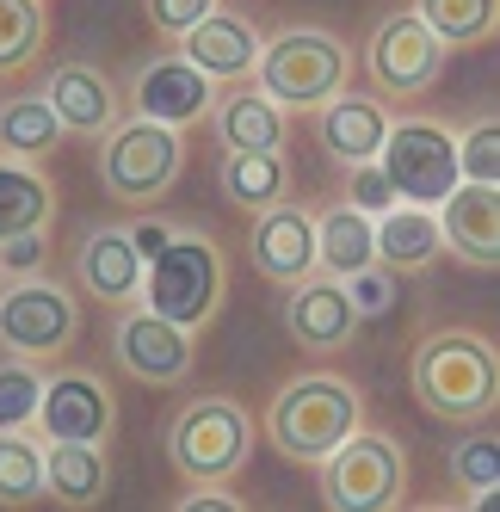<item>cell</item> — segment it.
Returning <instances> with one entry per match:
<instances>
[{
  "instance_id": "cell-25",
  "label": "cell",
  "mask_w": 500,
  "mask_h": 512,
  "mask_svg": "<svg viewBox=\"0 0 500 512\" xmlns=\"http://www.w3.org/2000/svg\"><path fill=\"white\" fill-rule=\"evenodd\" d=\"M371 223H377V216L352 210V204H334V210L315 223V272L346 278V272L377 266V235H371Z\"/></svg>"
},
{
  "instance_id": "cell-39",
  "label": "cell",
  "mask_w": 500,
  "mask_h": 512,
  "mask_svg": "<svg viewBox=\"0 0 500 512\" xmlns=\"http://www.w3.org/2000/svg\"><path fill=\"white\" fill-rule=\"evenodd\" d=\"M124 235H130V247L142 253V266H149V260H155V253H161V247L173 241V235H167L161 223H136V229H124Z\"/></svg>"
},
{
  "instance_id": "cell-14",
  "label": "cell",
  "mask_w": 500,
  "mask_h": 512,
  "mask_svg": "<svg viewBox=\"0 0 500 512\" xmlns=\"http://www.w3.org/2000/svg\"><path fill=\"white\" fill-rule=\"evenodd\" d=\"M254 272L260 278H272V284H284L291 290L297 278H309L315 272V216L303 210V204H272V210H260V223H254Z\"/></svg>"
},
{
  "instance_id": "cell-30",
  "label": "cell",
  "mask_w": 500,
  "mask_h": 512,
  "mask_svg": "<svg viewBox=\"0 0 500 512\" xmlns=\"http://www.w3.org/2000/svg\"><path fill=\"white\" fill-rule=\"evenodd\" d=\"M44 500V451L19 438V426L0 432V506H31Z\"/></svg>"
},
{
  "instance_id": "cell-2",
  "label": "cell",
  "mask_w": 500,
  "mask_h": 512,
  "mask_svg": "<svg viewBox=\"0 0 500 512\" xmlns=\"http://www.w3.org/2000/svg\"><path fill=\"white\" fill-rule=\"evenodd\" d=\"M359 414H365V401H359V389H352L346 377L303 371V377H291L272 395L266 432H272V445L291 463H321L346 432H359Z\"/></svg>"
},
{
  "instance_id": "cell-20",
  "label": "cell",
  "mask_w": 500,
  "mask_h": 512,
  "mask_svg": "<svg viewBox=\"0 0 500 512\" xmlns=\"http://www.w3.org/2000/svg\"><path fill=\"white\" fill-rule=\"evenodd\" d=\"M75 272H81V284H87V297H99V303H136L142 297V253L130 247V235L124 229H93L87 241H81V253H75Z\"/></svg>"
},
{
  "instance_id": "cell-18",
  "label": "cell",
  "mask_w": 500,
  "mask_h": 512,
  "mask_svg": "<svg viewBox=\"0 0 500 512\" xmlns=\"http://www.w3.org/2000/svg\"><path fill=\"white\" fill-rule=\"evenodd\" d=\"M44 99H50V112L62 118V130H75V136H112L118 130V93L87 62H62L50 75Z\"/></svg>"
},
{
  "instance_id": "cell-17",
  "label": "cell",
  "mask_w": 500,
  "mask_h": 512,
  "mask_svg": "<svg viewBox=\"0 0 500 512\" xmlns=\"http://www.w3.org/2000/svg\"><path fill=\"white\" fill-rule=\"evenodd\" d=\"M180 56L198 68V75H210V81H247L254 62H260V31L217 7L210 19H198L180 38Z\"/></svg>"
},
{
  "instance_id": "cell-15",
  "label": "cell",
  "mask_w": 500,
  "mask_h": 512,
  "mask_svg": "<svg viewBox=\"0 0 500 512\" xmlns=\"http://www.w3.org/2000/svg\"><path fill=\"white\" fill-rule=\"evenodd\" d=\"M210 105H217V87H210V75H198V68L173 50L161 62H149L136 75V118H155V124H192L204 118Z\"/></svg>"
},
{
  "instance_id": "cell-11",
  "label": "cell",
  "mask_w": 500,
  "mask_h": 512,
  "mask_svg": "<svg viewBox=\"0 0 500 512\" xmlns=\"http://www.w3.org/2000/svg\"><path fill=\"white\" fill-rule=\"evenodd\" d=\"M112 352L118 364L136 377V383H149V389H173V383H186L192 377V327L180 321H167L155 309H130L118 321V334H112Z\"/></svg>"
},
{
  "instance_id": "cell-31",
  "label": "cell",
  "mask_w": 500,
  "mask_h": 512,
  "mask_svg": "<svg viewBox=\"0 0 500 512\" xmlns=\"http://www.w3.org/2000/svg\"><path fill=\"white\" fill-rule=\"evenodd\" d=\"M451 482L470 494L476 506H494L500 500V438L494 432H470L451 451Z\"/></svg>"
},
{
  "instance_id": "cell-7",
  "label": "cell",
  "mask_w": 500,
  "mask_h": 512,
  "mask_svg": "<svg viewBox=\"0 0 500 512\" xmlns=\"http://www.w3.org/2000/svg\"><path fill=\"white\" fill-rule=\"evenodd\" d=\"M180 161H186L180 130L155 124V118H130L105 136V149H99V186L118 204H155L173 179H180Z\"/></svg>"
},
{
  "instance_id": "cell-3",
  "label": "cell",
  "mask_w": 500,
  "mask_h": 512,
  "mask_svg": "<svg viewBox=\"0 0 500 512\" xmlns=\"http://www.w3.org/2000/svg\"><path fill=\"white\" fill-rule=\"evenodd\" d=\"M167 457L192 488H229L254 457V420L235 395H198L173 414Z\"/></svg>"
},
{
  "instance_id": "cell-34",
  "label": "cell",
  "mask_w": 500,
  "mask_h": 512,
  "mask_svg": "<svg viewBox=\"0 0 500 512\" xmlns=\"http://www.w3.org/2000/svg\"><path fill=\"white\" fill-rule=\"evenodd\" d=\"M346 204H352V210H365V216L396 210V192H389V179H383V167H377V161L346 167Z\"/></svg>"
},
{
  "instance_id": "cell-12",
  "label": "cell",
  "mask_w": 500,
  "mask_h": 512,
  "mask_svg": "<svg viewBox=\"0 0 500 512\" xmlns=\"http://www.w3.org/2000/svg\"><path fill=\"white\" fill-rule=\"evenodd\" d=\"M38 426L50 445L75 438V445H105L118 426V401L93 371H56L44 383V401H38Z\"/></svg>"
},
{
  "instance_id": "cell-13",
  "label": "cell",
  "mask_w": 500,
  "mask_h": 512,
  "mask_svg": "<svg viewBox=\"0 0 500 512\" xmlns=\"http://www.w3.org/2000/svg\"><path fill=\"white\" fill-rule=\"evenodd\" d=\"M284 327H291V340L303 352H340L359 334V309H352L340 278L309 272V278L291 284V297H284Z\"/></svg>"
},
{
  "instance_id": "cell-26",
  "label": "cell",
  "mask_w": 500,
  "mask_h": 512,
  "mask_svg": "<svg viewBox=\"0 0 500 512\" xmlns=\"http://www.w3.org/2000/svg\"><path fill=\"white\" fill-rule=\"evenodd\" d=\"M62 118L50 112V99H7L0 105V149L19 155V161H44L56 155V142H62Z\"/></svg>"
},
{
  "instance_id": "cell-10",
  "label": "cell",
  "mask_w": 500,
  "mask_h": 512,
  "mask_svg": "<svg viewBox=\"0 0 500 512\" xmlns=\"http://www.w3.org/2000/svg\"><path fill=\"white\" fill-rule=\"evenodd\" d=\"M365 68H371V81L383 93L414 99V93H426V87L445 75V44L414 13H389L371 31V44H365Z\"/></svg>"
},
{
  "instance_id": "cell-32",
  "label": "cell",
  "mask_w": 500,
  "mask_h": 512,
  "mask_svg": "<svg viewBox=\"0 0 500 512\" xmlns=\"http://www.w3.org/2000/svg\"><path fill=\"white\" fill-rule=\"evenodd\" d=\"M38 401H44L38 358L0 364V432H7V426H31V420H38Z\"/></svg>"
},
{
  "instance_id": "cell-35",
  "label": "cell",
  "mask_w": 500,
  "mask_h": 512,
  "mask_svg": "<svg viewBox=\"0 0 500 512\" xmlns=\"http://www.w3.org/2000/svg\"><path fill=\"white\" fill-rule=\"evenodd\" d=\"M142 13H149V25L161 31V38H173V44H180L186 31L198 25V19H210V13H217V0H142Z\"/></svg>"
},
{
  "instance_id": "cell-8",
  "label": "cell",
  "mask_w": 500,
  "mask_h": 512,
  "mask_svg": "<svg viewBox=\"0 0 500 512\" xmlns=\"http://www.w3.org/2000/svg\"><path fill=\"white\" fill-rule=\"evenodd\" d=\"M377 167L389 179L396 204H420V210H439L451 192H457V136H445L439 124H389L383 149H377Z\"/></svg>"
},
{
  "instance_id": "cell-23",
  "label": "cell",
  "mask_w": 500,
  "mask_h": 512,
  "mask_svg": "<svg viewBox=\"0 0 500 512\" xmlns=\"http://www.w3.org/2000/svg\"><path fill=\"white\" fill-rule=\"evenodd\" d=\"M44 494L56 506H99L105 494H112L105 445H75V438H62V445L44 457Z\"/></svg>"
},
{
  "instance_id": "cell-5",
  "label": "cell",
  "mask_w": 500,
  "mask_h": 512,
  "mask_svg": "<svg viewBox=\"0 0 500 512\" xmlns=\"http://www.w3.org/2000/svg\"><path fill=\"white\" fill-rule=\"evenodd\" d=\"M402 494H408V463H402V445L383 432L359 426L321 457V500L334 512H383V506H402Z\"/></svg>"
},
{
  "instance_id": "cell-28",
  "label": "cell",
  "mask_w": 500,
  "mask_h": 512,
  "mask_svg": "<svg viewBox=\"0 0 500 512\" xmlns=\"http://www.w3.org/2000/svg\"><path fill=\"white\" fill-rule=\"evenodd\" d=\"M284 186H291V167H284L278 155H229L223 161V198L241 204V210H272L284 198Z\"/></svg>"
},
{
  "instance_id": "cell-36",
  "label": "cell",
  "mask_w": 500,
  "mask_h": 512,
  "mask_svg": "<svg viewBox=\"0 0 500 512\" xmlns=\"http://www.w3.org/2000/svg\"><path fill=\"white\" fill-rule=\"evenodd\" d=\"M340 284H346V297H352V309H359V321H371V315H383L389 303H396V290H389V272H383V266H365V272H346Z\"/></svg>"
},
{
  "instance_id": "cell-24",
  "label": "cell",
  "mask_w": 500,
  "mask_h": 512,
  "mask_svg": "<svg viewBox=\"0 0 500 512\" xmlns=\"http://www.w3.org/2000/svg\"><path fill=\"white\" fill-rule=\"evenodd\" d=\"M56 223V186L31 161H0V241L38 235Z\"/></svg>"
},
{
  "instance_id": "cell-9",
  "label": "cell",
  "mask_w": 500,
  "mask_h": 512,
  "mask_svg": "<svg viewBox=\"0 0 500 512\" xmlns=\"http://www.w3.org/2000/svg\"><path fill=\"white\" fill-rule=\"evenodd\" d=\"M81 334V303L56 278H19L0 290V346L19 358H56Z\"/></svg>"
},
{
  "instance_id": "cell-4",
  "label": "cell",
  "mask_w": 500,
  "mask_h": 512,
  "mask_svg": "<svg viewBox=\"0 0 500 512\" xmlns=\"http://www.w3.org/2000/svg\"><path fill=\"white\" fill-rule=\"evenodd\" d=\"M346 75H352V56L340 38H328V31H278L272 44H260V62H254V81L272 105H297V112H309V105H328L334 93H346Z\"/></svg>"
},
{
  "instance_id": "cell-37",
  "label": "cell",
  "mask_w": 500,
  "mask_h": 512,
  "mask_svg": "<svg viewBox=\"0 0 500 512\" xmlns=\"http://www.w3.org/2000/svg\"><path fill=\"white\" fill-rule=\"evenodd\" d=\"M38 266H44V229L38 235H19V241H0V272L31 278Z\"/></svg>"
},
{
  "instance_id": "cell-33",
  "label": "cell",
  "mask_w": 500,
  "mask_h": 512,
  "mask_svg": "<svg viewBox=\"0 0 500 512\" xmlns=\"http://www.w3.org/2000/svg\"><path fill=\"white\" fill-rule=\"evenodd\" d=\"M457 173L476 179V186H500V124H476L470 136L457 142Z\"/></svg>"
},
{
  "instance_id": "cell-27",
  "label": "cell",
  "mask_w": 500,
  "mask_h": 512,
  "mask_svg": "<svg viewBox=\"0 0 500 512\" xmlns=\"http://www.w3.org/2000/svg\"><path fill=\"white\" fill-rule=\"evenodd\" d=\"M414 19L433 31L445 50H463V44H482L494 31L500 0H414Z\"/></svg>"
},
{
  "instance_id": "cell-21",
  "label": "cell",
  "mask_w": 500,
  "mask_h": 512,
  "mask_svg": "<svg viewBox=\"0 0 500 512\" xmlns=\"http://www.w3.org/2000/svg\"><path fill=\"white\" fill-rule=\"evenodd\" d=\"M377 266L383 272H426L445 253V235H439V210H420V204H402V210H383L377 223Z\"/></svg>"
},
{
  "instance_id": "cell-38",
  "label": "cell",
  "mask_w": 500,
  "mask_h": 512,
  "mask_svg": "<svg viewBox=\"0 0 500 512\" xmlns=\"http://www.w3.org/2000/svg\"><path fill=\"white\" fill-rule=\"evenodd\" d=\"M173 506H180V512H235L241 500H235L229 488H192L186 500H173Z\"/></svg>"
},
{
  "instance_id": "cell-16",
  "label": "cell",
  "mask_w": 500,
  "mask_h": 512,
  "mask_svg": "<svg viewBox=\"0 0 500 512\" xmlns=\"http://www.w3.org/2000/svg\"><path fill=\"white\" fill-rule=\"evenodd\" d=\"M439 235L457 260L470 266H494L500 260V186H476L457 179V192L439 204Z\"/></svg>"
},
{
  "instance_id": "cell-6",
  "label": "cell",
  "mask_w": 500,
  "mask_h": 512,
  "mask_svg": "<svg viewBox=\"0 0 500 512\" xmlns=\"http://www.w3.org/2000/svg\"><path fill=\"white\" fill-rule=\"evenodd\" d=\"M223 253L210 247L204 235H173L149 272H142V290H149V309L180 321V327H204L210 315L223 309Z\"/></svg>"
},
{
  "instance_id": "cell-29",
  "label": "cell",
  "mask_w": 500,
  "mask_h": 512,
  "mask_svg": "<svg viewBox=\"0 0 500 512\" xmlns=\"http://www.w3.org/2000/svg\"><path fill=\"white\" fill-rule=\"evenodd\" d=\"M50 44V7L44 0H0V75H19Z\"/></svg>"
},
{
  "instance_id": "cell-19",
  "label": "cell",
  "mask_w": 500,
  "mask_h": 512,
  "mask_svg": "<svg viewBox=\"0 0 500 512\" xmlns=\"http://www.w3.org/2000/svg\"><path fill=\"white\" fill-rule=\"evenodd\" d=\"M315 136L340 167H359V161H377L383 136H389V118L377 99H359V93H334L315 118Z\"/></svg>"
},
{
  "instance_id": "cell-1",
  "label": "cell",
  "mask_w": 500,
  "mask_h": 512,
  "mask_svg": "<svg viewBox=\"0 0 500 512\" xmlns=\"http://www.w3.org/2000/svg\"><path fill=\"white\" fill-rule=\"evenodd\" d=\"M408 383H414L420 408L451 426H482L500 408V358L476 327H433V334H420L414 358H408Z\"/></svg>"
},
{
  "instance_id": "cell-22",
  "label": "cell",
  "mask_w": 500,
  "mask_h": 512,
  "mask_svg": "<svg viewBox=\"0 0 500 512\" xmlns=\"http://www.w3.org/2000/svg\"><path fill=\"white\" fill-rule=\"evenodd\" d=\"M217 136L229 155H278L284 149V112L260 87H235L217 99Z\"/></svg>"
}]
</instances>
